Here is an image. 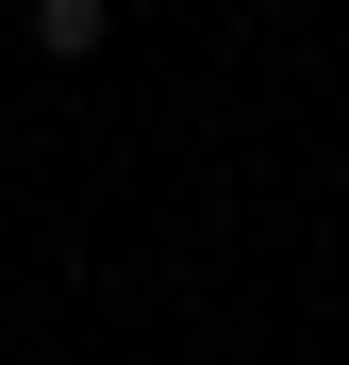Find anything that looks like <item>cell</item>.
<instances>
[{"label": "cell", "mask_w": 349, "mask_h": 365, "mask_svg": "<svg viewBox=\"0 0 349 365\" xmlns=\"http://www.w3.org/2000/svg\"><path fill=\"white\" fill-rule=\"evenodd\" d=\"M34 50H50V67H84V50H116V0H34Z\"/></svg>", "instance_id": "cell-1"}]
</instances>
